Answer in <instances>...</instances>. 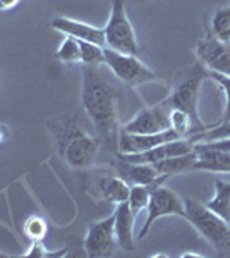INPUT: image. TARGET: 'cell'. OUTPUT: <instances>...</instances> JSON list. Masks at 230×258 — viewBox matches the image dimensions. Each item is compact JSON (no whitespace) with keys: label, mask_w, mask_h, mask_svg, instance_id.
<instances>
[{"label":"cell","mask_w":230,"mask_h":258,"mask_svg":"<svg viewBox=\"0 0 230 258\" xmlns=\"http://www.w3.org/2000/svg\"><path fill=\"white\" fill-rule=\"evenodd\" d=\"M81 102L100 138L115 131L119 122V93L98 73L96 66H85Z\"/></svg>","instance_id":"cell-1"},{"label":"cell","mask_w":230,"mask_h":258,"mask_svg":"<svg viewBox=\"0 0 230 258\" xmlns=\"http://www.w3.org/2000/svg\"><path fill=\"white\" fill-rule=\"evenodd\" d=\"M58 155L72 169H90L102 145L100 136H90L76 115H62L48 122Z\"/></svg>","instance_id":"cell-2"},{"label":"cell","mask_w":230,"mask_h":258,"mask_svg":"<svg viewBox=\"0 0 230 258\" xmlns=\"http://www.w3.org/2000/svg\"><path fill=\"white\" fill-rule=\"evenodd\" d=\"M186 219L201 234L216 251H230V222L211 212L206 205L194 202L191 198L184 200Z\"/></svg>","instance_id":"cell-3"},{"label":"cell","mask_w":230,"mask_h":258,"mask_svg":"<svg viewBox=\"0 0 230 258\" xmlns=\"http://www.w3.org/2000/svg\"><path fill=\"white\" fill-rule=\"evenodd\" d=\"M204 80H208V69L198 60L186 74H184V80L177 83L172 95L163 100V103H167L170 109H179V110H184L186 114H189L192 122L196 124V129H198L196 133L206 129L203 120L199 119V112H198L199 90H201V85Z\"/></svg>","instance_id":"cell-4"},{"label":"cell","mask_w":230,"mask_h":258,"mask_svg":"<svg viewBox=\"0 0 230 258\" xmlns=\"http://www.w3.org/2000/svg\"><path fill=\"white\" fill-rule=\"evenodd\" d=\"M103 31H105L107 48L127 53V55H137L139 47H137L134 28H132L131 21L127 18V12H125L124 0H112L110 16H108Z\"/></svg>","instance_id":"cell-5"},{"label":"cell","mask_w":230,"mask_h":258,"mask_svg":"<svg viewBox=\"0 0 230 258\" xmlns=\"http://www.w3.org/2000/svg\"><path fill=\"white\" fill-rule=\"evenodd\" d=\"M129 188L131 186L127 182H124L119 176L112 174L107 169L88 170L83 174V189L90 197L102 200L105 203L119 205L122 202H127Z\"/></svg>","instance_id":"cell-6"},{"label":"cell","mask_w":230,"mask_h":258,"mask_svg":"<svg viewBox=\"0 0 230 258\" xmlns=\"http://www.w3.org/2000/svg\"><path fill=\"white\" fill-rule=\"evenodd\" d=\"M105 64L115 74V78H119L131 88L157 80V74L137 59V55H127L112 48H105Z\"/></svg>","instance_id":"cell-7"},{"label":"cell","mask_w":230,"mask_h":258,"mask_svg":"<svg viewBox=\"0 0 230 258\" xmlns=\"http://www.w3.org/2000/svg\"><path fill=\"white\" fill-rule=\"evenodd\" d=\"M148 215L139 231L137 238L143 239L149 232V229L160 217L165 215H179V217H186V207H184V200L179 197L177 193H174L172 189L165 188L163 184L157 186L151 189V197H149V203L146 207Z\"/></svg>","instance_id":"cell-8"},{"label":"cell","mask_w":230,"mask_h":258,"mask_svg":"<svg viewBox=\"0 0 230 258\" xmlns=\"http://www.w3.org/2000/svg\"><path fill=\"white\" fill-rule=\"evenodd\" d=\"M115 217L114 214L110 217L98 220L91 224L88 229V234L85 239L86 255L91 258H105L112 256L117 249V238H115Z\"/></svg>","instance_id":"cell-9"},{"label":"cell","mask_w":230,"mask_h":258,"mask_svg":"<svg viewBox=\"0 0 230 258\" xmlns=\"http://www.w3.org/2000/svg\"><path fill=\"white\" fill-rule=\"evenodd\" d=\"M170 107L167 103H160L153 107H146L124 126L127 133H136V135H155V133H163L170 129Z\"/></svg>","instance_id":"cell-10"},{"label":"cell","mask_w":230,"mask_h":258,"mask_svg":"<svg viewBox=\"0 0 230 258\" xmlns=\"http://www.w3.org/2000/svg\"><path fill=\"white\" fill-rule=\"evenodd\" d=\"M198 60L211 73L230 78V45H225L213 36L203 40L196 48Z\"/></svg>","instance_id":"cell-11"},{"label":"cell","mask_w":230,"mask_h":258,"mask_svg":"<svg viewBox=\"0 0 230 258\" xmlns=\"http://www.w3.org/2000/svg\"><path fill=\"white\" fill-rule=\"evenodd\" d=\"M177 138L181 136L174 129H167V131L155 133V135H136V133H127L122 129L117 138V147H119V153H141Z\"/></svg>","instance_id":"cell-12"},{"label":"cell","mask_w":230,"mask_h":258,"mask_svg":"<svg viewBox=\"0 0 230 258\" xmlns=\"http://www.w3.org/2000/svg\"><path fill=\"white\" fill-rule=\"evenodd\" d=\"M114 169L117 176L127 182L129 186L143 184V186H160L169 179V176H160L151 164H131L125 160L114 162Z\"/></svg>","instance_id":"cell-13"},{"label":"cell","mask_w":230,"mask_h":258,"mask_svg":"<svg viewBox=\"0 0 230 258\" xmlns=\"http://www.w3.org/2000/svg\"><path fill=\"white\" fill-rule=\"evenodd\" d=\"M52 26L57 31L64 33L65 36H72L79 41H90V43L100 45V47L107 48L105 41V31L103 28H95L91 24H86L83 21H76L70 18H57L52 21Z\"/></svg>","instance_id":"cell-14"},{"label":"cell","mask_w":230,"mask_h":258,"mask_svg":"<svg viewBox=\"0 0 230 258\" xmlns=\"http://www.w3.org/2000/svg\"><path fill=\"white\" fill-rule=\"evenodd\" d=\"M115 217V238L117 244L122 249H134V219L136 215L131 212L127 202H122L117 205L114 212Z\"/></svg>","instance_id":"cell-15"},{"label":"cell","mask_w":230,"mask_h":258,"mask_svg":"<svg viewBox=\"0 0 230 258\" xmlns=\"http://www.w3.org/2000/svg\"><path fill=\"white\" fill-rule=\"evenodd\" d=\"M194 153H196L194 170L230 174V152L210 150L201 147L199 143H194Z\"/></svg>","instance_id":"cell-16"},{"label":"cell","mask_w":230,"mask_h":258,"mask_svg":"<svg viewBox=\"0 0 230 258\" xmlns=\"http://www.w3.org/2000/svg\"><path fill=\"white\" fill-rule=\"evenodd\" d=\"M194 164H196V153L192 150L191 153H186V155H177V157H170V159H165L162 162H157V164H151L160 176H174V174H182V172H189V170H194Z\"/></svg>","instance_id":"cell-17"},{"label":"cell","mask_w":230,"mask_h":258,"mask_svg":"<svg viewBox=\"0 0 230 258\" xmlns=\"http://www.w3.org/2000/svg\"><path fill=\"white\" fill-rule=\"evenodd\" d=\"M211 212L220 215L223 220L230 222V182L216 179L215 181V197L204 203Z\"/></svg>","instance_id":"cell-18"},{"label":"cell","mask_w":230,"mask_h":258,"mask_svg":"<svg viewBox=\"0 0 230 258\" xmlns=\"http://www.w3.org/2000/svg\"><path fill=\"white\" fill-rule=\"evenodd\" d=\"M210 36L225 45H230V7H218L211 14Z\"/></svg>","instance_id":"cell-19"},{"label":"cell","mask_w":230,"mask_h":258,"mask_svg":"<svg viewBox=\"0 0 230 258\" xmlns=\"http://www.w3.org/2000/svg\"><path fill=\"white\" fill-rule=\"evenodd\" d=\"M155 188H157V186H155ZM151 189H153V186H143V184H136L129 188L127 203H129V207H131V212L136 217L141 210L148 207L149 197H151Z\"/></svg>","instance_id":"cell-20"},{"label":"cell","mask_w":230,"mask_h":258,"mask_svg":"<svg viewBox=\"0 0 230 258\" xmlns=\"http://www.w3.org/2000/svg\"><path fill=\"white\" fill-rule=\"evenodd\" d=\"M55 57L65 66H76L81 62V50H79V41L72 36H65L62 45L55 52Z\"/></svg>","instance_id":"cell-21"},{"label":"cell","mask_w":230,"mask_h":258,"mask_svg":"<svg viewBox=\"0 0 230 258\" xmlns=\"http://www.w3.org/2000/svg\"><path fill=\"white\" fill-rule=\"evenodd\" d=\"M170 129H174L181 138L191 136L198 131L196 124L192 122V119L189 117V114H186L184 110H179V109L170 110Z\"/></svg>","instance_id":"cell-22"},{"label":"cell","mask_w":230,"mask_h":258,"mask_svg":"<svg viewBox=\"0 0 230 258\" xmlns=\"http://www.w3.org/2000/svg\"><path fill=\"white\" fill-rule=\"evenodd\" d=\"M79 50H81V62L85 66L98 68L100 64H105V48L100 45L90 43V41H79Z\"/></svg>","instance_id":"cell-23"},{"label":"cell","mask_w":230,"mask_h":258,"mask_svg":"<svg viewBox=\"0 0 230 258\" xmlns=\"http://www.w3.org/2000/svg\"><path fill=\"white\" fill-rule=\"evenodd\" d=\"M230 136V120L227 122H218L216 126L208 127L204 131L194 133L189 136L192 143H199V141H211V140H220V138H228Z\"/></svg>","instance_id":"cell-24"},{"label":"cell","mask_w":230,"mask_h":258,"mask_svg":"<svg viewBox=\"0 0 230 258\" xmlns=\"http://www.w3.org/2000/svg\"><path fill=\"white\" fill-rule=\"evenodd\" d=\"M23 231L31 241H43V238L48 232V226L45 222V219L38 217V215H31L24 222Z\"/></svg>","instance_id":"cell-25"},{"label":"cell","mask_w":230,"mask_h":258,"mask_svg":"<svg viewBox=\"0 0 230 258\" xmlns=\"http://www.w3.org/2000/svg\"><path fill=\"white\" fill-rule=\"evenodd\" d=\"M208 80L216 83V85L221 88V91H223V95H225V110H223V115H221L220 122H227V120H230V78L223 76V74L208 71Z\"/></svg>","instance_id":"cell-26"},{"label":"cell","mask_w":230,"mask_h":258,"mask_svg":"<svg viewBox=\"0 0 230 258\" xmlns=\"http://www.w3.org/2000/svg\"><path fill=\"white\" fill-rule=\"evenodd\" d=\"M199 145L210 150H220V152H230V136L228 138L211 140V141H199Z\"/></svg>","instance_id":"cell-27"},{"label":"cell","mask_w":230,"mask_h":258,"mask_svg":"<svg viewBox=\"0 0 230 258\" xmlns=\"http://www.w3.org/2000/svg\"><path fill=\"white\" fill-rule=\"evenodd\" d=\"M21 0H0V11H11L14 9Z\"/></svg>","instance_id":"cell-28"},{"label":"cell","mask_w":230,"mask_h":258,"mask_svg":"<svg viewBox=\"0 0 230 258\" xmlns=\"http://www.w3.org/2000/svg\"><path fill=\"white\" fill-rule=\"evenodd\" d=\"M9 136H11L9 126H6V124H0V145H2L6 140H9Z\"/></svg>","instance_id":"cell-29"},{"label":"cell","mask_w":230,"mask_h":258,"mask_svg":"<svg viewBox=\"0 0 230 258\" xmlns=\"http://www.w3.org/2000/svg\"><path fill=\"white\" fill-rule=\"evenodd\" d=\"M181 256H201L199 253H182Z\"/></svg>","instance_id":"cell-30"}]
</instances>
